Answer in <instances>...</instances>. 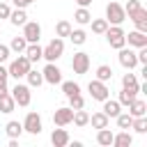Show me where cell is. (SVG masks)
Segmentation results:
<instances>
[{
  "label": "cell",
  "instance_id": "cell-21",
  "mask_svg": "<svg viewBox=\"0 0 147 147\" xmlns=\"http://www.w3.org/2000/svg\"><path fill=\"white\" fill-rule=\"evenodd\" d=\"M74 21H76L78 25H90V21H92V11H90L87 7H78V9L74 11Z\"/></svg>",
  "mask_w": 147,
  "mask_h": 147
},
{
  "label": "cell",
  "instance_id": "cell-4",
  "mask_svg": "<svg viewBox=\"0 0 147 147\" xmlns=\"http://www.w3.org/2000/svg\"><path fill=\"white\" fill-rule=\"evenodd\" d=\"M106 34V41L110 44V48H122V46H126V39H124V30H122V25H108V30L103 32Z\"/></svg>",
  "mask_w": 147,
  "mask_h": 147
},
{
  "label": "cell",
  "instance_id": "cell-14",
  "mask_svg": "<svg viewBox=\"0 0 147 147\" xmlns=\"http://www.w3.org/2000/svg\"><path fill=\"white\" fill-rule=\"evenodd\" d=\"M129 18L133 21L136 30H140V32H147V9H145V7H140V9H138L136 14H131Z\"/></svg>",
  "mask_w": 147,
  "mask_h": 147
},
{
  "label": "cell",
  "instance_id": "cell-3",
  "mask_svg": "<svg viewBox=\"0 0 147 147\" xmlns=\"http://www.w3.org/2000/svg\"><path fill=\"white\" fill-rule=\"evenodd\" d=\"M62 53H64V41H62V37H55V39H51L46 46H44V60L46 62H55V60H60L62 57Z\"/></svg>",
  "mask_w": 147,
  "mask_h": 147
},
{
  "label": "cell",
  "instance_id": "cell-44",
  "mask_svg": "<svg viewBox=\"0 0 147 147\" xmlns=\"http://www.w3.org/2000/svg\"><path fill=\"white\" fill-rule=\"evenodd\" d=\"M7 78H9V71H7V67L0 64V83H7Z\"/></svg>",
  "mask_w": 147,
  "mask_h": 147
},
{
  "label": "cell",
  "instance_id": "cell-27",
  "mask_svg": "<svg viewBox=\"0 0 147 147\" xmlns=\"http://www.w3.org/2000/svg\"><path fill=\"white\" fill-rule=\"evenodd\" d=\"M138 85H140V83H138L136 74H131V71H129V74H124V78H122V87H124V90L138 92Z\"/></svg>",
  "mask_w": 147,
  "mask_h": 147
},
{
  "label": "cell",
  "instance_id": "cell-29",
  "mask_svg": "<svg viewBox=\"0 0 147 147\" xmlns=\"http://www.w3.org/2000/svg\"><path fill=\"white\" fill-rule=\"evenodd\" d=\"M96 80L110 83V80H113V69H110L108 64H99V67H96Z\"/></svg>",
  "mask_w": 147,
  "mask_h": 147
},
{
  "label": "cell",
  "instance_id": "cell-33",
  "mask_svg": "<svg viewBox=\"0 0 147 147\" xmlns=\"http://www.w3.org/2000/svg\"><path fill=\"white\" fill-rule=\"evenodd\" d=\"M131 129H133L136 133H147V115H142V117H133Z\"/></svg>",
  "mask_w": 147,
  "mask_h": 147
},
{
  "label": "cell",
  "instance_id": "cell-30",
  "mask_svg": "<svg viewBox=\"0 0 147 147\" xmlns=\"http://www.w3.org/2000/svg\"><path fill=\"white\" fill-rule=\"evenodd\" d=\"M60 85H62V92H64V96L80 94V85H78V83H74V80H62Z\"/></svg>",
  "mask_w": 147,
  "mask_h": 147
},
{
  "label": "cell",
  "instance_id": "cell-7",
  "mask_svg": "<svg viewBox=\"0 0 147 147\" xmlns=\"http://www.w3.org/2000/svg\"><path fill=\"white\" fill-rule=\"evenodd\" d=\"M71 69H74V74H78V76L87 74V71H90V55H87L85 51L74 53V57H71Z\"/></svg>",
  "mask_w": 147,
  "mask_h": 147
},
{
  "label": "cell",
  "instance_id": "cell-36",
  "mask_svg": "<svg viewBox=\"0 0 147 147\" xmlns=\"http://www.w3.org/2000/svg\"><path fill=\"white\" fill-rule=\"evenodd\" d=\"M69 32H71V23H69V21H57V25H55V37H69Z\"/></svg>",
  "mask_w": 147,
  "mask_h": 147
},
{
  "label": "cell",
  "instance_id": "cell-25",
  "mask_svg": "<svg viewBox=\"0 0 147 147\" xmlns=\"http://www.w3.org/2000/svg\"><path fill=\"white\" fill-rule=\"evenodd\" d=\"M9 21H11V25H16V28H18V25H23V23L28 21V14H25V9H18V7H16V9H11V14H9Z\"/></svg>",
  "mask_w": 147,
  "mask_h": 147
},
{
  "label": "cell",
  "instance_id": "cell-28",
  "mask_svg": "<svg viewBox=\"0 0 147 147\" xmlns=\"http://www.w3.org/2000/svg\"><path fill=\"white\" fill-rule=\"evenodd\" d=\"M5 131H7V136H9V138H18V136L23 133V124H21V122H16V119H11V122H7V124H5Z\"/></svg>",
  "mask_w": 147,
  "mask_h": 147
},
{
  "label": "cell",
  "instance_id": "cell-18",
  "mask_svg": "<svg viewBox=\"0 0 147 147\" xmlns=\"http://www.w3.org/2000/svg\"><path fill=\"white\" fill-rule=\"evenodd\" d=\"M113 145L115 147H131L133 145V136L129 133V129H122L119 133L113 136Z\"/></svg>",
  "mask_w": 147,
  "mask_h": 147
},
{
  "label": "cell",
  "instance_id": "cell-6",
  "mask_svg": "<svg viewBox=\"0 0 147 147\" xmlns=\"http://www.w3.org/2000/svg\"><path fill=\"white\" fill-rule=\"evenodd\" d=\"M87 92H90V96L94 99V101H106L108 96H110V90H108V83H103V80H90V85H87Z\"/></svg>",
  "mask_w": 147,
  "mask_h": 147
},
{
  "label": "cell",
  "instance_id": "cell-23",
  "mask_svg": "<svg viewBox=\"0 0 147 147\" xmlns=\"http://www.w3.org/2000/svg\"><path fill=\"white\" fill-rule=\"evenodd\" d=\"M14 108H16V101H14V96L7 92V94H2L0 96V113H5V115H9V113H14Z\"/></svg>",
  "mask_w": 147,
  "mask_h": 147
},
{
  "label": "cell",
  "instance_id": "cell-34",
  "mask_svg": "<svg viewBox=\"0 0 147 147\" xmlns=\"http://www.w3.org/2000/svg\"><path fill=\"white\" fill-rule=\"evenodd\" d=\"M25 46H28V41H25V37L21 34V37H14V39H11L9 51H14V53H23V51H25Z\"/></svg>",
  "mask_w": 147,
  "mask_h": 147
},
{
  "label": "cell",
  "instance_id": "cell-2",
  "mask_svg": "<svg viewBox=\"0 0 147 147\" xmlns=\"http://www.w3.org/2000/svg\"><path fill=\"white\" fill-rule=\"evenodd\" d=\"M106 21H108V25H122V23L126 21L124 7H122L119 2H115V0H110V2L106 5Z\"/></svg>",
  "mask_w": 147,
  "mask_h": 147
},
{
  "label": "cell",
  "instance_id": "cell-16",
  "mask_svg": "<svg viewBox=\"0 0 147 147\" xmlns=\"http://www.w3.org/2000/svg\"><path fill=\"white\" fill-rule=\"evenodd\" d=\"M87 124H92V129H106L108 124H110V117L103 113V110H99V113H92L90 115V122Z\"/></svg>",
  "mask_w": 147,
  "mask_h": 147
},
{
  "label": "cell",
  "instance_id": "cell-42",
  "mask_svg": "<svg viewBox=\"0 0 147 147\" xmlns=\"http://www.w3.org/2000/svg\"><path fill=\"white\" fill-rule=\"evenodd\" d=\"M9 14H11V7L7 2H0V18H9Z\"/></svg>",
  "mask_w": 147,
  "mask_h": 147
},
{
  "label": "cell",
  "instance_id": "cell-37",
  "mask_svg": "<svg viewBox=\"0 0 147 147\" xmlns=\"http://www.w3.org/2000/svg\"><path fill=\"white\" fill-rule=\"evenodd\" d=\"M67 99H69V108H71V110H80V108L85 106L83 94H74V96H67Z\"/></svg>",
  "mask_w": 147,
  "mask_h": 147
},
{
  "label": "cell",
  "instance_id": "cell-40",
  "mask_svg": "<svg viewBox=\"0 0 147 147\" xmlns=\"http://www.w3.org/2000/svg\"><path fill=\"white\" fill-rule=\"evenodd\" d=\"M136 57H138V64H147V46H142V48H138V53H136Z\"/></svg>",
  "mask_w": 147,
  "mask_h": 147
},
{
  "label": "cell",
  "instance_id": "cell-20",
  "mask_svg": "<svg viewBox=\"0 0 147 147\" xmlns=\"http://www.w3.org/2000/svg\"><path fill=\"white\" fill-rule=\"evenodd\" d=\"M101 103H103V108H101V110H103L108 117H117V115L122 113V106H119V101H113L110 96H108L106 101H101Z\"/></svg>",
  "mask_w": 147,
  "mask_h": 147
},
{
  "label": "cell",
  "instance_id": "cell-24",
  "mask_svg": "<svg viewBox=\"0 0 147 147\" xmlns=\"http://www.w3.org/2000/svg\"><path fill=\"white\" fill-rule=\"evenodd\" d=\"M69 39H71V44H74V46H83V44L87 41V32H85L83 28H78V30H74V28H71Z\"/></svg>",
  "mask_w": 147,
  "mask_h": 147
},
{
  "label": "cell",
  "instance_id": "cell-5",
  "mask_svg": "<svg viewBox=\"0 0 147 147\" xmlns=\"http://www.w3.org/2000/svg\"><path fill=\"white\" fill-rule=\"evenodd\" d=\"M11 96H14V101H16V106H30V101H32V92H30V85H23V83H18L16 80V85L11 87V92H9Z\"/></svg>",
  "mask_w": 147,
  "mask_h": 147
},
{
  "label": "cell",
  "instance_id": "cell-35",
  "mask_svg": "<svg viewBox=\"0 0 147 147\" xmlns=\"http://www.w3.org/2000/svg\"><path fill=\"white\" fill-rule=\"evenodd\" d=\"M136 96H138V92H131V90H124V87H122V92H119L117 101H119V106H129Z\"/></svg>",
  "mask_w": 147,
  "mask_h": 147
},
{
  "label": "cell",
  "instance_id": "cell-22",
  "mask_svg": "<svg viewBox=\"0 0 147 147\" xmlns=\"http://www.w3.org/2000/svg\"><path fill=\"white\" fill-rule=\"evenodd\" d=\"M113 136H115V133H113L108 126H106V129H96V142L103 145V147H110V145H113Z\"/></svg>",
  "mask_w": 147,
  "mask_h": 147
},
{
  "label": "cell",
  "instance_id": "cell-15",
  "mask_svg": "<svg viewBox=\"0 0 147 147\" xmlns=\"http://www.w3.org/2000/svg\"><path fill=\"white\" fill-rule=\"evenodd\" d=\"M23 55H25L30 62H39V60H41V55H44V48L39 46V41H34V44H28V46H25Z\"/></svg>",
  "mask_w": 147,
  "mask_h": 147
},
{
  "label": "cell",
  "instance_id": "cell-17",
  "mask_svg": "<svg viewBox=\"0 0 147 147\" xmlns=\"http://www.w3.org/2000/svg\"><path fill=\"white\" fill-rule=\"evenodd\" d=\"M51 142H53L55 147H64V145H69V133H67V129H62V126L53 129V133H51Z\"/></svg>",
  "mask_w": 147,
  "mask_h": 147
},
{
  "label": "cell",
  "instance_id": "cell-8",
  "mask_svg": "<svg viewBox=\"0 0 147 147\" xmlns=\"http://www.w3.org/2000/svg\"><path fill=\"white\" fill-rule=\"evenodd\" d=\"M21 124H23V131H28V133H32V136H39V133H41V115L34 113V110H30Z\"/></svg>",
  "mask_w": 147,
  "mask_h": 147
},
{
  "label": "cell",
  "instance_id": "cell-31",
  "mask_svg": "<svg viewBox=\"0 0 147 147\" xmlns=\"http://www.w3.org/2000/svg\"><path fill=\"white\" fill-rule=\"evenodd\" d=\"M71 122L78 126V129H83V126H87V122H90V115L80 108V110H74V117H71Z\"/></svg>",
  "mask_w": 147,
  "mask_h": 147
},
{
  "label": "cell",
  "instance_id": "cell-1",
  "mask_svg": "<svg viewBox=\"0 0 147 147\" xmlns=\"http://www.w3.org/2000/svg\"><path fill=\"white\" fill-rule=\"evenodd\" d=\"M30 67H32V62H30L23 53H18V57H14V60L9 62L7 71H9V76H11V78L21 80V78H25V74L30 71Z\"/></svg>",
  "mask_w": 147,
  "mask_h": 147
},
{
  "label": "cell",
  "instance_id": "cell-47",
  "mask_svg": "<svg viewBox=\"0 0 147 147\" xmlns=\"http://www.w3.org/2000/svg\"><path fill=\"white\" fill-rule=\"evenodd\" d=\"M9 147H18V140L16 138H9Z\"/></svg>",
  "mask_w": 147,
  "mask_h": 147
},
{
  "label": "cell",
  "instance_id": "cell-32",
  "mask_svg": "<svg viewBox=\"0 0 147 147\" xmlns=\"http://www.w3.org/2000/svg\"><path fill=\"white\" fill-rule=\"evenodd\" d=\"M90 25H92V32H94V34H103V32L108 30V21H106V18H92Z\"/></svg>",
  "mask_w": 147,
  "mask_h": 147
},
{
  "label": "cell",
  "instance_id": "cell-10",
  "mask_svg": "<svg viewBox=\"0 0 147 147\" xmlns=\"http://www.w3.org/2000/svg\"><path fill=\"white\" fill-rule=\"evenodd\" d=\"M23 37H25L28 44L39 41V39H41V25H39L37 21H25V23H23Z\"/></svg>",
  "mask_w": 147,
  "mask_h": 147
},
{
  "label": "cell",
  "instance_id": "cell-43",
  "mask_svg": "<svg viewBox=\"0 0 147 147\" xmlns=\"http://www.w3.org/2000/svg\"><path fill=\"white\" fill-rule=\"evenodd\" d=\"M11 2H14L18 9H25V7H30V5H32V0H11Z\"/></svg>",
  "mask_w": 147,
  "mask_h": 147
},
{
  "label": "cell",
  "instance_id": "cell-13",
  "mask_svg": "<svg viewBox=\"0 0 147 147\" xmlns=\"http://www.w3.org/2000/svg\"><path fill=\"white\" fill-rule=\"evenodd\" d=\"M124 39H126V44L133 46V48H142V46H147V32H140V30H133V32L124 34Z\"/></svg>",
  "mask_w": 147,
  "mask_h": 147
},
{
  "label": "cell",
  "instance_id": "cell-45",
  "mask_svg": "<svg viewBox=\"0 0 147 147\" xmlns=\"http://www.w3.org/2000/svg\"><path fill=\"white\" fill-rule=\"evenodd\" d=\"M74 2H76L78 7H90V5H92V0H74Z\"/></svg>",
  "mask_w": 147,
  "mask_h": 147
},
{
  "label": "cell",
  "instance_id": "cell-12",
  "mask_svg": "<svg viewBox=\"0 0 147 147\" xmlns=\"http://www.w3.org/2000/svg\"><path fill=\"white\" fill-rule=\"evenodd\" d=\"M71 117H74V110L69 106H62L53 113V124L55 126H67V124H71Z\"/></svg>",
  "mask_w": 147,
  "mask_h": 147
},
{
  "label": "cell",
  "instance_id": "cell-39",
  "mask_svg": "<svg viewBox=\"0 0 147 147\" xmlns=\"http://www.w3.org/2000/svg\"><path fill=\"white\" fill-rule=\"evenodd\" d=\"M122 7H124V14H126V18H129V16H131V14H136L142 5H140L138 0H129V2H126V5H122Z\"/></svg>",
  "mask_w": 147,
  "mask_h": 147
},
{
  "label": "cell",
  "instance_id": "cell-19",
  "mask_svg": "<svg viewBox=\"0 0 147 147\" xmlns=\"http://www.w3.org/2000/svg\"><path fill=\"white\" fill-rule=\"evenodd\" d=\"M129 115H131V117H142V115H147V103L136 96V99L129 103Z\"/></svg>",
  "mask_w": 147,
  "mask_h": 147
},
{
  "label": "cell",
  "instance_id": "cell-46",
  "mask_svg": "<svg viewBox=\"0 0 147 147\" xmlns=\"http://www.w3.org/2000/svg\"><path fill=\"white\" fill-rule=\"evenodd\" d=\"M7 92H9V87H7V83H0V96H2V94H7Z\"/></svg>",
  "mask_w": 147,
  "mask_h": 147
},
{
  "label": "cell",
  "instance_id": "cell-26",
  "mask_svg": "<svg viewBox=\"0 0 147 147\" xmlns=\"http://www.w3.org/2000/svg\"><path fill=\"white\" fill-rule=\"evenodd\" d=\"M25 78H28V85H30V87H39V85L44 83V76H41V71L32 69V67H30V71L25 74Z\"/></svg>",
  "mask_w": 147,
  "mask_h": 147
},
{
  "label": "cell",
  "instance_id": "cell-38",
  "mask_svg": "<svg viewBox=\"0 0 147 147\" xmlns=\"http://www.w3.org/2000/svg\"><path fill=\"white\" fill-rule=\"evenodd\" d=\"M115 119H117V126H119V129H131V122H133V117H131L129 113H119Z\"/></svg>",
  "mask_w": 147,
  "mask_h": 147
},
{
  "label": "cell",
  "instance_id": "cell-11",
  "mask_svg": "<svg viewBox=\"0 0 147 147\" xmlns=\"http://www.w3.org/2000/svg\"><path fill=\"white\" fill-rule=\"evenodd\" d=\"M117 60H119V64L124 67V69H136L138 67V57H136V51L133 48H126V46H122L119 48V55H117Z\"/></svg>",
  "mask_w": 147,
  "mask_h": 147
},
{
  "label": "cell",
  "instance_id": "cell-41",
  "mask_svg": "<svg viewBox=\"0 0 147 147\" xmlns=\"http://www.w3.org/2000/svg\"><path fill=\"white\" fill-rule=\"evenodd\" d=\"M9 53H11V51H9V46H7V44H0V64L9 60Z\"/></svg>",
  "mask_w": 147,
  "mask_h": 147
},
{
  "label": "cell",
  "instance_id": "cell-9",
  "mask_svg": "<svg viewBox=\"0 0 147 147\" xmlns=\"http://www.w3.org/2000/svg\"><path fill=\"white\" fill-rule=\"evenodd\" d=\"M41 76H44V83H48V85H60L62 83V71H60V67L55 62H48L44 67Z\"/></svg>",
  "mask_w": 147,
  "mask_h": 147
}]
</instances>
